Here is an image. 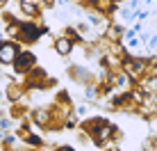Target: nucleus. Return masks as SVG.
Segmentation results:
<instances>
[{"label": "nucleus", "instance_id": "nucleus-7", "mask_svg": "<svg viewBox=\"0 0 157 151\" xmlns=\"http://www.w3.org/2000/svg\"><path fill=\"white\" fill-rule=\"evenodd\" d=\"M18 7L23 9V14H28V16H36L39 14V5L36 2H21Z\"/></svg>", "mask_w": 157, "mask_h": 151}, {"label": "nucleus", "instance_id": "nucleus-6", "mask_svg": "<svg viewBox=\"0 0 157 151\" xmlns=\"http://www.w3.org/2000/svg\"><path fill=\"white\" fill-rule=\"evenodd\" d=\"M105 37H107L109 41L121 39V37H123V28H121L118 23H114V25H107V28H105Z\"/></svg>", "mask_w": 157, "mask_h": 151}, {"label": "nucleus", "instance_id": "nucleus-9", "mask_svg": "<svg viewBox=\"0 0 157 151\" xmlns=\"http://www.w3.org/2000/svg\"><path fill=\"white\" fill-rule=\"evenodd\" d=\"M114 85H116V87H128V85H130V78H128L125 73H118L116 78H114Z\"/></svg>", "mask_w": 157, "mask_h": 151}, {"label": "nucleus", "instance_id": "nucleus-11", "mask_svg": "<svg viewBox=\"0 0 157 151\" xmlns=\"http://www.w3.org/2000/svg\"><path fill=\"white\" fill-rule=\"evenodd\" d=\"M84 99H96V89L94 87H84Z\"/></svg>", "mask_w": 157, "mask_h": 151}, {"label": "nucleus", "instance_id": "nucleus-2", "mask_svg": "<svg viewBox=\"0 0 157 151\" xmlns=\"http://www.w3.org/2000/svg\"><path fill=\"white\" fill-rule=\"evenodd\" d=\"M18 46L14 41H2L0 44V64H14L18 57Z\"/></svg>", "mask_w": 157, "mask_h": 151}, {"label": "nucleus", "instance_id": "nucleus-8", "mask_svg": "<svg viewBox=\"0 0 157 151\" xmlns=\"http://www.w3.org/2000/svg\"><path fill=\"white\" fill-rule=\"evenodd\" d=\"M21 96H23V92H21L18 85H14V87H9V89H7V99H9V101H18Z\"/></svg>", "mask_w": 157, "mask_h": 151}, {"label": "nucleus", "instance_id": "nucleus-5", "mask_svg": "<svg viewBox=\"0 0 157 151\" xmlns=\"http://www.w3.org/2000/svg\"><path fill=\"white\" fill-rule=\"evenodd\" d=\"M55 51H57V55H68V53L73 51V41H68L66 37H57L55 39Z\"/></svg>", "mask_w": 157, "mask_h": 151}, {"label": "nucleus", "instance_id": "nucleus-10", "mask_svg": "<svg viewBox=\"0 0 157 151\" xmlns=\"http://www.w3.org/2000/svg\"><path fill=\"white\" fill-rule=\"evenodd\" d=\"M146 48H148L150 53L157 48V35H153V32H148V39H146Z\"/></svg>", "mask_w": 157, "mask_h": 151}, {"label": "nucleus", "instance_id": "nucleus-3", "mask_svg": "<svg viewBox=\"0 0 157 151\" xmlns=\"http://www.w3.org/2000/svg\"><path fill=\"white\" fill-rule=\"evenodd\" d=\"M32 67H34V55L32 53H18V57H16V62H14V71H18V73H30L32 71Z\"/></svg>", "mask_w": 157, "mask_h": 151}, {"label": "nucleus", "instance_id": "nucleus-1", "mask_svg": "<svg viewBox=\"0 0 157 151\" xmlns=\"http://www.w3.org/2000/svg\"><path fill=\"white\" fill-rule=\"evenodd\" d=\"M41 32H43V30L36 28L32 21H25V23L18 25V35H16V37H18L21 41H36V39L41 37Z\"/></svg>", "mask_w": 157, "mask_h": 151}, {"label": "nucleus", "instance_id": "nucleus-12", "mask_svg": "<svg viewBox=\"0 0 157 151\" xmlns=\"http://www.w3.org/2000/svg\"><path fill=\"white\" fill-rule=\"evenodd\" d=\"M9 126H12V121H9V119H2V121H0V131H9Z\"/></svg>", "mask_w": 157, "mask_h": 151}, {"label": "nucleus", "instance_id": "nucleus-4", "mask_svg": "<svg viewBox=\"0 0 157 151\" xmlns=\"http://www.w3.org/2000/svg\"><path fill=\"white\" fill-rule=\"evenodd\" d=\"M50 110H46V108H34L32 110V121L36 124V126H48L50 124Z\"/></svg>", "mask_w": 157, "mask_h": 151}, {"label": "nucleus", "instance_id": "nucleus-13", "mask_svg": "<svg viewBox=\"0 0 157 151\" xmlns=\"http://www.w3.org/2000/svg\"><path fill=\"white\" fill-rule=\"evenodd\" d=\"M75 112L82 117V115H86V112H89V108H86V105H78V108H75Z\"/></svg>", "mask_w": 157, "mask_h": 151}]
</instances>
